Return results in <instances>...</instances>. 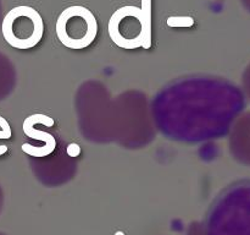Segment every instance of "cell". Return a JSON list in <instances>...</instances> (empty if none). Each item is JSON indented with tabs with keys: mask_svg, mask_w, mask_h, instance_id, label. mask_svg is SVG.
I'll list each match as a JSON object with an SVG mask.
<instances>
[{
	"mask_svg": "<svg viewBox=\"0 0 250 235\" xmlns=\"http://www.w3.org/2000/svg\"><path fill=\"white\" fill-rule=\"evenodd\" d=\"M49 115L45 114H32L23 121L24 135L32 140H36L38 142L37 146H31L29 143L22 144V151L31 157H46L53 153L56 147L55 137L46 131L36 129V124L39 121L49 119Z\"/></svg>",
	"mask_w": 250,
	"mask_h": 235,
	"instance_id": "cell-5",
	"label": "cell"
},
{
	"mask_svg": "<svg viewBox=\"0 0 250 235\" xmlns=\"http://www.w3.org/2000/svg\"><path fill=\"white\" fill-rule=\"evenodd\" d=\"M242 4H243V6L246 7L248 11H250V0H241Z\"/></svg>",
	"mask_w": 250,
	"mask_h": 235,
	"instance_id": "cell-9",
	"label": "cell"
},
{
	"mask_svg": "<svg viewBox=\"0 0 250 235\" xmlns=\"http://www.w3.org/2000/svg\"><path fill=\"white\" fill-rule=\"evenodd\" d=\"M44 34V22L36 9L26 5L10 10L2 20L5 41L20 50H27L41 42Z\"/></svg>",
	"mask_w": 250,
	"mask_h": 235,
	"instance_id": "cell-4",
	"label": "cell"
},
{
	"mask_svg": "<svg viewBox=\"0 0 250 235\" xmlns=\"http://www.w3.org/2000/svg\"><path fill=\"white\" fill-rule=\"evenodd\" d=\"M243 83H244V88H246L247 94H248V97L250 99V65L248 66V68H247L246 72H244Z\"/></svg>",
	"mask_w": 250,
	"mask_h": 235,
	"instance_id": "cell-8",
	"label": "cell"
},
{
	"mask_svg": "<svg viewBox=\"0 0 250 235\" xmlns=\"http://www.w3.org/2000/svg\"><path fill=\"white\" fill-rule=\"evenodd\" d=\"M10 137H11V127L5 120L2 124H0V140H9Z\"/></svg>",
	"mask_w": 250,
	"mask_h": 235,
	"instance_id": "cell-7",
	"label": "cell"
},
{
	"mask_svg": "<svg viewBox=\"0 0 250 235\" xmlns=\"http://www.w3.org/2000/svg\"><path fill=\"white\" fill-rule=\"evenodd\" d=\"M115 235H125V234H124V233H122V232H117Z\"/></svg>",
	"mask_w": 250,
	"mask_h": 235,
	"instance_id": "cell-10",
	"label": "cell"
},
{
	"mask_svg": "<svg viewBox=\"0 0 250 235\" xmlns=\"http://www.w3.org/2000/svg\"><path fill=\"white\" fill-rule=\"evenodd\" d=\"M232 151L242 163L250 165V113L242 117L234 127Z\"/></svg>",
	"mask_w": 250,
	"mask_h": 235,
	"instance_id": "cell-6",
	"label": "cell"
},
{
	"mask_svg": "<svg viewBox=\"0 0 250 235\" xmlns=\"http://www.w3.org/2000/svg\"><path fill=\"white\" fill-rule=\"evenodd\" d=\"M151 0H142V6L127 5L117 9L109 20V34L122 49H149L151 47Z\"/></svg>",
	"mask_w": 250,
	"mask_h": 235,
	"instance_id": "cell-2",
	"label": "cell"
},
{
	"mask_svg": "<svg viewBox=\"0 0 250 235\" xmlns=\"http://www.w3.org/2000/svg\"><path fill=\"white\" fill-rule=\"evenodd\" d=\"M56 37L68 49L89 47L98 34V22L89 9L81 5L66 7L56 20Z\"/></svg>",
	"mask_w": 250,
	"mask_h": 235,
	"instance_id": "cell-3",
	"label": "cell"
},
{
	"mask_svg": "<svg viewBox=\"0 0 250 235\" xmlns=\"http://www.w3.org/2000/svg\"><path fill=\"white\" fill-rule=\"evenodd\" d=\"M198 235H250V180L231 186L217 200Z\"/></svg>",
	"mask_w": 250,
	"mask_h": 235,
	"instance_id": "cell-1",
	"label": "cell"
}]
</instances>
